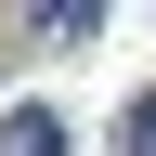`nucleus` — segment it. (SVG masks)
<instances>
[{
	"label": "nucleus",
	"mask_w": 156,
	"mask_h": 156,
	"mask_svg": "<svg viewBox=\"0 0 156 156\" xmlns=\"http://www.w3.org/2000/svg\"><path fill=\"white\" fill-rule=\"evenodd\" d=\"M0 156H65V117H52V104H13V117H0Z\"/></svg>",
	"instance_id": "1"
},
{
	"label": "nucleus",
	"mask_w": 156,
	"mask_h": 156,
	"mask_svg": "<svg viewBox=\"0 0 156 156\" xmlns=\"http://www.w3.org/2000/svg\"><path fill=\"white\" fill-rule=\"evenodd\" d=\"M26 26H39V39H91V26H104V0H26Z\"/></svg>",
	"instance_id": "2"
},
{
	"label": "nucleus",
	"mask_w": 156,
	"mask_h": 156,
	"mask_svg": "<svg viewBox=\"0 0 156 156\" xmlns=\"http://www.w3.org/2000/svg\"><path fill=\"white\" fill-rule=\"evenodd\" d=\"M117 156H156V91H143L130 117H117Z\"/></svg>",
	"instance_id": "3"
}]
</instances>
